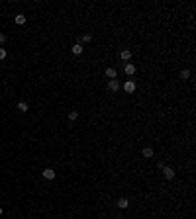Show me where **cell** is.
Segmentation results:
<instances>
[{
    "instance_id": "1",
    "label": "cell",
    "mask_w": 196,
    "mask_h": 219,
    "mask_svg": "<svg viewBox=\"0 0 196 219\" xmlns=\"http://www.w3.org/2000/svg\"><path fill=\"white\" fill-rule=\"evenodd\" d=\"M108 88H110V92H118V90L122 88L120 80H118V78H112V80H110V82H108Z\"/></svg>"
},
{
    "instance_id": "2",
    "label": "cell",
    "mask_w": 196,
    "mask_h": 219,
    "mask_svg": "<svg viewBox=\"0 0 196 219\" xmlns=\"http://www.w3.org/2000/svg\"><path fill=\"white\" fill-rule=\"evenodd\" d=\"M163 176L167 178V180H173V178H175V170L171 166H165L163 168Z\"/></svg>"
},
{
    "instance_id": "3",
    "label": "cell",
    "mask_w": 196,
    "mask_h": 219,
    "mask_svg": "<svg viewBox=\"0 0 196 219\" xmlns=\"http://www.w3.org/2000/svg\"><path fill=\"white\" fill-rule=\"evenodd\" d=\"M124 90H126V92H136V82H133V80H127L126 84H124Z\"/></svg>"
},
{
    "instance_id": "4",
    "label": "cell",
    "mask_w": 196,
    "mask_h": 219,
    "mask_svg": "<svg viewBox=\"0 0 196 219\" xmlns=\"http://www.w3.org/2000/svg\"><path fill=\"white\" fill-rule=\"evenodd\" d=\"M43 178H45V180H53V178H55V170H53V168H45V170H43Z\"/></svg>"
},
{
    "instance_id": "5",
    "label": "cell",
    "mask_w": 196,
    "mask_h": 219,
    "mask_svg": "<svg viewBox=\"0 0 196 219\" xmlns=\"http://www.w3.org/2000/svg\"><path fill=\"white\" fill-rule=\"evenodd\" d=\"M71 51H73V55H80V53H83V45H80V43H75V45L71 47Z\"/></svg>"
},
{
    "instance_id": "6",
    "label": "cell",
    "mask_w": 196,
    "mask_h": 219,
    "mask_svg": "<svg viewBox=\"0 0 196 219\" xmlns=\"http://www.w3.org/2000/svg\"><path fill=\"white\" fill-rule=\"evenodd\" d=\"M127 205H130L127 198H120V200H118V207H120V209H126Z\"/></svg>"
},
{
    "instance_id": "7",
    "label": "cell",
    "mask_w": 196,
    "mask_h": 219,
    "mask_svg": "<svg viewBox=\"0 0 196 219\" xmlns=\"http://www.w3.org/2000/svg\"><path fill=\"white\" fill-rule=\"evenodd\" d=\"M120 59H124V61H130V59H131V51H130V49H124V51L120 53Z\"/></svg>"
},
{
    "instance_id": "8",
    "label": "cell",
    "mask_w": 196,
    "mask_h": 219,
    "mask_svg": "<svg viewBox=\"0 0 196 219\" xmlns=\"http://www.w3.org/2000/svg\"><path fill=\"white\" fill-rule=\"evenodd\" d=\"M116 75H118V73H116V69H112V67H108V69H106V76H108L110 80H112V78H116Z\"/></svg>"
},
{
    "instance_id": "9",
    "label": "cell",
    "mask_w": 196,
    "mask_h": 219,
    "mask_svg": "<svg viewBox=\"0 0 196 219\" xmlns=\"http://www.w3.org/2000/svg\"><path fill=\"white\" fill-rule=\"evenodd\" d=\"M141 155H143L145 159H151V157H153V149H151V147H145V149L141 151Z\"/></svg>"
},
{
    "instance_id": "10",
    "label": "cell",
    "mask_w": 196,
    "mask_h": 219,
    "mask_svg": "<svg viewBox=\"0 0 196 219\" xmlns=\"http://www.w3.org/2000/svg\"><path fill=\"white\" fill-rule=\"evenodd\" d=\"M124 70H126V75H136V65H126V69H124Z\"/></svg>"
},
{
    "instance_id": "11",
    "label": "cell",
    "mask_w": 196,
    "mask_h": 219,
    "mask_svg": "<svg viewBox=\"0 0 196 219\" xmlns=\"http://www.w3.org/2000/svg\"><path fill=\"white\" fill-rule=\"evenodd\" d=\"M16 23H18V26L26 23V16H24V14H18V16H16Z\"/></svg>"
},
{
    "instance_id": "12",
    "label": "cell",
    "mask_w": 196,
    "mask_h": 219,
    "mask_svg": "<svg viewBox=\"0 0 196 219\" xmlns=\"http://www.w3.org/2000/svg\"><path fill=\"white\" fill-rule=\"evenodd\" d=\"M18 110H20V112H28V104H26V102H18Z\"/></svg>"
},
{
    "instance_id": "13",
    "label": "cell",
    "mask_w": 196,
    "mask_h": 219,
    "mask_svg": "<svg viewBox=\"0 0 196 219\" xmlns=\"http://www.w3.org/2000/svg\"><path fill=\"white\" fill-rule=\"evenodd\" d=\"M188 76H190V70H188V69L181 70V78H188Z\"/></svg>"
},
{
    "instance_id": "14",
    "label": "cell",
    "mask_w": 196,
    "mask_h": 219,
    "mask_svg": "<svg viewBox=\"0 0 196 219\" xmlns=\"http://www.w3.org/2000/svg\"><path fill=\"white\" fill-rule=\"evenodd\" d=\"M77 117H79V112H69V119L71 121H75Z\"/></svg>"
},
{
    "instance_id": "15",
    "label": "cell",
    "mask_w": 196,
    "mask_h": 219,
    "mask_svg": "<svg viewBox=\"0 0 196 219\" xmlns=\"http://www.w3.org/2000/svg\"><path fill=\"white\" fill-rule=\"evenodd\" d=\"M90 39H92V35H90V33H84V35H83V41H84V43H88Z\"/></svg>"
},
{
    "instance_id": "16",
    "label": "cell",
    "mask_w": 196,
    "mask_h": 219,
    "mask_svg": "<svg viewBox=\"0 0 196 219\" xmlns=\"http://www.w3.org/2000/svg\"><path fill=\"white\" fill-rule=\"evenodd\" d=\"M2 59H6V49H4V47H0V61H2Z\"/></svg>"
},
{
    "instance_id": "17",
    "label": "cell",
    "mask_w": 196,
    "mask_h": 219,
    "mask_svg": "<svg viewBox=\"0 0 196 219\" xmlns=\"http://www.w3.org/2000/svg\"><path fill=\"white\" fill-rule=\"evenodd\" d=\"M6 41V35H4V33H2V31H0V45H2V43H4Z\"/></svg>"
},
{
    "instance_id": "18",
    "label": "cell",
    "mask_w": 196,
    "mask_h": 219,
    "mask_svg": "<svg viewBox=\"0 0 196 219\" xmlns=\"http://www.w3.org/2000/svg\"><path fill=\"white\" fill-rule=\"evenodd\" d=\"M157 168H161V170L165 168V163H163V160H159V163H157Z\"/></svg>"
},
{
    "instance_id": "19",
    "label": "cell",
    "mask_w": 196,
    "mask_h": 219,
    "mask_svg": "<svg viewBox=\"0 0 196 219\" xmlns=\"http://www.w3.org/2000/svg\"><path fill=\"white\" fill-rule=\"evenodd\" d=\"M0 217H2V207H0Z\"/></svg>"
},
{
    "instance_id": "20",
    "label": "cell",
    "mask_w": 196,
    "mask_h": 219,
    "mask_svg": "<svg viewBox=\"0 0 196 219\" xmlns=\"http://www.w3.org/2000/svg\"><path fill=\"white\" fill-rule=\"evenodd\" d=\"M116 219H124V217H116Z\"/></svg>"
}]
</instances>
